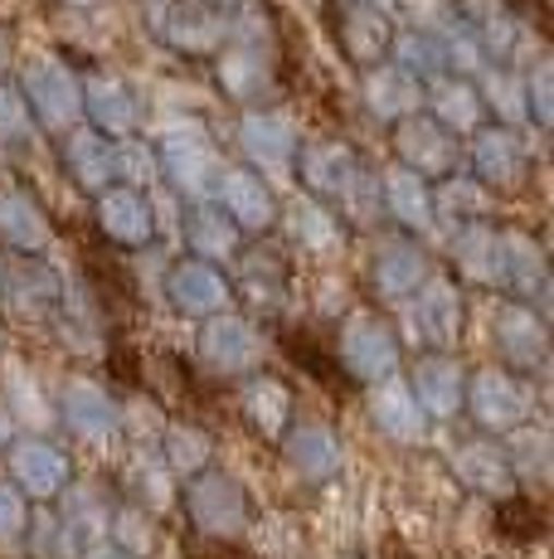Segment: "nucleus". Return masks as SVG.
<instances>
[{"mask_svg":"<svg viewBox=\"0 0 554 559\" xmlns=\"http://www.w3.org/2000/svg\"><path fill=\"white\" fill-rule=\"evenodd\" d=\"M180 507H185L190 525H195L205 540H243L253 525V491L243 487L233 472H219L215 462L209 467H200L195 477L180 481Z\"/></svg>","mask_w":554,"mask_h":559,"instance_id":"obj_1","label":"nucleus"},{"mask_svg":"<svg viewBox=\"0 0 554 559\" xmlns=\"http://www.w3.org/2000/svg\"><path fill=\"white\" fill-rule=\"evenodd\" d=\"M399 346H419V350H457L467 326V297L457 287V277L429 273L419 283V293L404 297L399 307Z\"/></svg>","mask_w":554,"mask_h":559,"instance_id":"obj_2","label":"nucleus"},{"mask_svg":"<svg viewBox=\"0 0 554 559\" xmlns=\"http://www.w3.org/2000/svg\"><path fill=\"white\" fill-rule=\"evenodd\" d=\"M336 370L350 374L356 384L385 380V374L404 370V346L399 331L385 311L375 307H350L336 326Z\"/></svg>","mask_w":554,"mask_h":559,"instance_id":"obj_3","label":"nucleus"},{"mask_svg":"<svg viewBox=\"0 0 554 559\" xmlns=\"http://www.w3.org/2000/svg\"><path fill=\"white\" fill-rule=\"evenodd\" d=\"M462 414L472 418L477 433L506 438L510 428H520L535 414V394H530L526 374L506 370V365H482V370H467Z\"/></svg>","mask_w":554,"mask_h":559,"instance_id":"obj_4","label":"nucleus"},{"mask_svg":"<svg viewBox=\"0 0 554 559\" xmlns=\"http://www.w3.org/2000/svg\"><path fill=\"white\" fill-rule=\"evenodd\" d=\"M268 360V336H263L258 317L249 311H219V317L200 321V365L219 380H243V374L263 370Z\"/></svg>","mask_w":554,"mask_h":559,"instance_id":"obj_5","label":"nucleus"},{"mask_svg":"<svg viewBox=\"0 0 554 559\" xmlns=\"http://www.w3.org/2000/svg\"><path fill=\"white\" fill-rule=\"evenodd\" d=\"M233 302H243L249 317H273V311L287 307V293H292V258L287 249L263 239H243V249L233 253Z\"/></svg>","mask_w":554,"mask_h":559,"instance_id":"obj_6","label":"nucleus"},{"mask_svg":"<svg viewBox=\"0 0 554 559\" xmlns=\"http://www.w3.org/2000/svg\"><path fill=\"white\" fill-rule=\"evenodd\" d=\"M69 283L45 253H15L0 263V311L15 321H55Z\"/></svg>","mask_w":554,"mask_h":559,"instance_id":"obj_7","label":"nucleus"},{"mask_svg":"<svg viewBox=\"0 0 554 559\" xmlns=\"http://www.w3.org/2000/svg\"><path fill=\"white\" fill-rule=\"evenodd\" d=\"M5 477L15 481L35 507H45V501H55L73 481V457L45 433H15L5 443Z\"/></svg>","mask_w":554,"mask_h":559,"instance_id":"obj_8","label":"nucleus"},{"mask_svg":"<svg viewBox=\"0 0 554 559\" xmlns=\"http://www.w3.org/2000/svg\"><path fill=\"white\" fill-rule=\"evenodd\" d=\"M161 297L180 317L190 321H205V317H219V311L233 307V283H229V267L209 263V258H176L161 277Z\"/></svg>","mask_w":554,"mask_h":559,"instance_id":"obj_9","label":"nucleus"},{"mask_svg":"<svg viewBox=\"0 0 554 559\" xmlns=\"http://www.w3.org/2000/svg\"><path fill=\"white\" fill-rule=\"evenodd\" d=\"M297 160V176H302L306 195L332 204L340 214H356L360 204V180H365V160H360L350 146H336V142H316L306 146Z\"/></svg>","mask_w":554,"mask_h":559,"instance_id":"obj_10","label":"nucleus"},{"mask_svg":"<svg viewBox=\"0 0 554 559\" xmlns=\"http://www.w3.org/2000/svg\"><path fill=\"white\" fill-rule=\"evenodd\" d=\"M429 273H433V263H429V253H423V243L413 239V234L394 229L389 239H380L375 249H370L365 287H370V297H375L380 307H399L404 297L419 293V283Z\"/></svg>","mask_w":554,"mask_h":559,"instance_id":"obj_11","label":"nucleus"},{"mask_svg":"<svg viewBox=\"0 0 554 559\" xmlns=\"http://www.w3.org/2000/svg\"><path fill=\"white\" fill-rule=\"evenodd\" d=\"M492 336H496L501 365L516 370V374H526V380L550 365V321H545L540 307L506 297L492 317Z\"/></svg>","mask_w":554,"mask_h":559,"instance_id":"obj_12","label":"nucleus"},{"mask_svg":"<svg viewBox=\"0 0 554 559\" xmlns=\"http://www.w3.org/2000/svg\"><path fill=\"white\" fill-rule=\"evenodd\" d=\"M55 418L73 438H83V443H108V438H117L127 428L122 404L108 394V384L88 380V374H73V380L59 384Z\"/></svg>","mask_w":554,"mask_h":559,"instance_id":"obj_13","label":"nucleus"},{"mask_svg":"<svg viewBox=\"0 0 554 559\" xmlns=\"http://www.w3.org/2000/svg\"><path fill=\"white\" fill-rule=\"evenodd\" d=\"M93 224H98L103 239L122 253H146L156 243V210L142 186H122V180H117V186L98 190Z\"/></svg>","mask_w":554,"mask_h":559,"instance_id":"obj_14","label":"nucleus"},{"mask_svg":"<svg viewBox=\"0 0 554 559\" xmlns=\"http://www.w3.org/2000/svg\"><path fill=\"white\" fill-rule=\"evenodd\" d=\"M447 472H453L467 491H477V497H486V501H501V497H510V491H520V477H516V467H510L506 443L492 433H472L447 448Z\"/></svg>","mask_w":554,"mask_h":559,"instance_id":"obj_15","label":"nucleus"},{"mask_svg":"<svg viewBox=\"0 0 554 559\" xmlns=\"http://www.w3.org/2000/svg\"><path fill=\"white\" fill-rule=\"evenodd\" d=\"M277 453L282 462L306 481V487H332L346 472V443L332 424H287V433L277 438Z\"/></svg>","mask_w":554,"mask_h":559,"instance_id":"obj_16","label":"nucleus"},{"mask_svg":"<svg viewBox=\"0 0 554 559\" xmlns=\"http://www.w3.org/2000/svg\"><path fill=\"white\" fill-rule=\"evenodd\" d=\"M409 390L419 400L429 424H447L462 414V384H467V365L453 350H419V360L409 365Z\"/></svg>","mask_w":554,"mask_h":559,"instance_id":"obj_17","label":"nucleus"},{"mask_svg":"<svg viewBox=\"0 0 554 559\" xmlns=\"http://www.w3.org/2000/svg\"><path fill=\"white\" fill-rule=\"evenodd\" d=\"M501 293L540 311L550 307V258L535 234L501 229Z\"/></svg>","mask_w":554,"mask_h":559,"instance_id":"obj_18","label":"nucleus"},{"mask_svg":"<svg viewBox=\"0 0 554 559\" xmlns=\"http://www.w3.org/2000/svg\"><path fill=\"white\" fill-rule=\"evenodd\" d=\"M215 204L239 224L243 239H263V234H273L277 219H282L273 186L258 176V170H224L219 186H215Z\"/></svg>","mask_w":554,"mask_h":559,"instance_id":"obj_19","label":"nucleus"},{"mask_svg":"<svg viewBox=\"0 0 554 559\" xmlns=\"http://www.w3.org/2000/svg\"><path fill=\"white\" fill-rule=\"evenodd\" d=\"M365 408H370V424H375L389 443L413 448V443H423V438H429V418H423L419 400H413L404 370L385 374V380H370L365 384Z\"/></svg>","mask_w":554,"mask_h":559,"instance_id":"obj_20","label":"nucleus"},{"mask_svg":"<svg viewBox=\"0 0 554 559\" xmlns=\"http://www.w3.org/2000/svg\"><path fill=\"white\" fill-rule=\"evenodd\" d=\"M447 258H453V273L462 277L467 287L501 293V229L496 224H486V219L457 224L453 243H447Z\"/></svg>","mask_w":554,"mask_h":559,"instance_id":"obj_21","label":"nucleus"},{"mask_svg":"<svg viewBox=\"0 0 554 559\" xmlns=\"http://www.w3.org/2000/svg\"><path fill=\"white\" fill-rule=\"evenodd\" d=\"M239 408H243V424L258 438H268V443H277L287 433V424L297 418L292 390L282 384V374H268V370H253L239 380Z\"/></svg>","mask_w":554,"mask_h":559,"instance_id":"obj_22","label":"nucleus"},{"mask_svg":"<svg viewBox=\"0 0 554 559\" xmlns=\"http://www.w3.org/2000/svg\"><path fill=\"white\" fill-rule=\"evenodd\" d=\"M380 210L394 219V229L413 234V239L429 234L433 219H438V210H433V186L409 166L385 170V180H380Z\"/></svg>","mask_w":554,"mask_h":559,"instance_id":"obj_23","label":"nucleus"},{"mask_svg":"<svg viewBox=\"0 0 554 559\" xmlns=\"http://www.w3.org/2000/svg\"><path fill=\"white\" fill-rule=\"evenodd\" d=\"M49 243H55V224H49L45 204L20 186H0V249L49 253Z\"/></svg>","mask_w":554,"mask_h":559,"instance_id":"obj_24","label":"nucleus"},{"mask_svg":"<svg viewBox=\"0 0 554 559\" xmlns=\"http://www.w3.org/2000/svg\"><path fill=\"white\" fill-rule=\"evenodd\" d=\"M394 146H399V166L419 170L423 180H443V176H453V166H457L453 132L438 122H423V117H409V122L399 127V136H394Z\"/></svg>","mask_w":554,"mask_h":559,"instance_id":"obj_25","label":"nucleus"},{"mask_svg":"<svg viewBox=\"0 0 554 559\" xmlns=\"http://www.w3.org/2000/svg\"><path fill=\"white\" fill-rule=\"evenodd\" d=\"M112 507H117V501L98 487V481H79V477H73L69 487H63L59 497H55V511L63 515V525L73 531V540H79V545L108 540Z\"/></svg>","mask_w":554,"mask_h":559,"instance_id":"obj_26","label":"nucleus"},{"mask_svg":"<svg viewBox=\"0 0 554 559\" xmlns=\"http://www.w3.org/2000/svg\"><path fill=\"white\" fill-rule=\"evenodd\" d=\"M122 491H127V501H136V507L161 515V511L176 507L180 477L166 467L156 448H136V453L122 462Z\"/></svg>","mask_w":554,"mask_h":559,"instance_id":"obj_27","label":"nucleus"},{"mask_svg":"<svg viewBox=\"0 0 554 559\" xmlns=\"http://www.w3.org/2000/svg\"><path fill=\"white\" fill-rule=\"evenodd\" d=\"M161 166H166L170 186H176L180 195H190V200H205L209 190L219 186V176H224L215 152H209L200 136H176V142H166Z\"/></svg>","mask_w":554,"mask_h":559,"instance_id":"obj_28","label":"nucleus"},{"mask_svg":"<svg viewBox=\"0 0 554 559\" xmlns=\"http://www.w3.org/2000/svg\"><path fill=\"white\" fill-rule=\"evenodd\" d=\"M287 234H292V249H302L312 258H332L346 249V224H340V214L312 195L287 210Z\"/></svg>","mask_w":554,"mask_h":559,"instance_id":"obj_29","label":"nucleus"},{"mask_svg":"<svg viewBox=\"0 0 554 559\" xmlns=\"http://www.w3.org/2000/svg\"><path fill=\"white\" fill-rule=\"evenodd\" d=\"M472 170L486 190H520L530 176V160L510 132H482L472 146Z\"/></svg>","mask_w":554,"mask_h":559,"instance_id":"obj_30","label":"nucleus"},{"mask_svg":"<svg viewBox=\"0 0 554 559\" xmlns=\"http://www.w3.org/2000/svg\"><path fill=\"white\" fill-rule=\"evenodd\" d=\"M185 249L195 258H209V263L229 267L233 253L243 249V234H239V224L219 210V204L200 200L195 210H190V219H185Z\"/></svg>","mask_w":554,"mask_h":559,"instance_id":"obj_31","label":"nucleus"},{"mask_svg":"<svg viewBox=\"0 0 554 559\" xmlns=\"http://www.w3.org/2000/svg\"><path fill=\"white\" fill-rule=\"evenodd\" d=\"M63 166H69V176L79 180L88 195L117 186V152L108 146L103 132H73L69 142H63Z\"/></svg>","mask_w":554,"mask_h":559,"instance_id":"obj_32","label":"nucleus"},{"mask_svg":"<svg viewBox=\"0 0 554 559\" xmlns=\"http://www.w3.org/2000/svg\"><path fill=\"white\" fill-rule=\"evenodd\" d=\"M156 453H161L166 467L176 472L180 481H185V477H195L200 467H209V462H215V438H209L200 424H185V418H176V424L161 428V443H156Z\"/></svg>","mask_w":554,"mask_h":559,"instance_id":"obj_33","label":"nucleus"},{"mask_svg":"<svg viewBox=\"0 0 554 559\" xmlns=\"http://www.w3.org/2000/svg\"><path fill=\"white\" fill-rule=\"evenodd\" d=\"M25 555L29 559H79L83 545L73 540V531L63 525V515L55 511V501H45V507L29 511V525H25Z\"/></svg>","mask_w":554,"mask_h":559,"instance_id":"obj_34","label":"nucleus"},{"mask_svg":"<svg viewBox=\"0 0 554 559\" xmlns=\"http://www.w3.org/2000/svg\"><path fill=\"white\" fill-rule=\"evenodd\" d=\"M243 156L253 160L258 170H287L292 166V132H287V122H277V117H258V122L243 127Z\"/></svg>","mask_w":554,"mask_h":559,"instance_id":"obj_35","label":"nucleus"},{"mask_svg":"<svg viewBox=\"0 0 554 559\" xmlns=\"http://www.w3.org/2000/svg\"><path fill=\"white\" fill-rule=\"evenodd\" d=\"M501 443H506L510 467H516L520 481H545V477H550V433H545V428H535V424L526 418V424L510 428Z\"/></svg>","mask_w":554,"mask_h":559,"instance_id":"obj_36","label":"nucleus"},{"mask_svg":"<svg viewBox=\"0 0 554 559\" xmlns=\"http://www.w3.org/2000/svg\"><path fill=\"white\" fill-rule=\"evenodd\" d=\"M108 540L112 545H122L127 555H136V559H146L156 550V511H146V507H136V501H117L112 507V525H108Z\"/></svg>","mask_w":554,"mask_h":559,"instance_id":"obj_37","label":"nucleus"},{"mask_svg":"<svg viewBox=\"0 0 554 559\" xmlns=\"http://www.w3.org/2000/svg\"><path fill=\"white\" fill-rule=\"evenodd\" d=\"M5 404H10V414H15V424H25L29 433H39L45 424H55V400L39 394V384H35V374L29 370H10Z\"/></svg>","mask_w":554,"mask_h":559,"instance_id":"obj_38","label":"nucleus"},{"mask_svg":"<svg viewBox=\"0 0 554 559\" xmlns=\"http://www.w3.org/2000/svg\"><path fill=\"white\" fill-rule=\"evenodd\" d=\"M433 210L447 214V219L467 224V219H492V190L482 180H443V190L433 195Z\"/></svg>","mask_w":554,"mask_h":559,"instance_id":"obj_39","label":"nucleus"},{"mask_svg":"<svg viewBox=\"0 0 554 559\" xmlns=\"http://www.w3.org/2000/svg\"><path fill=\"white\" fill-rule=\"evenodd\" d=\"M496 525H501V535H510V540H540L545 511H540L526 491H510V497L496 501Z\"/></svg>","mask_w":554,"mask_h":559,"instance_id":"obj_40","label":"nucleus"},{"mask_svg":"<svg viewBox=\"0 0 554 559\" xmlns=\"http://www.w3.org/2000/svg\"><path fill=\"white\" fill-rule=\"evenodd\" d=\"M29 511H35V501H29L25 491L5 477V472H0V545H20V540H25Z\"/></svg>","mask_w":554,"mask_h":559,"instance_id":"obj_41","label":"nucleus"},{"mask_svg":"<svg viewBox=\"0 0 554 559\" xmlns=\"http://www.w3.org/2000/svg\"><path fill=\"white\" fill-rule=\"evenodd\" d=\"M25 107H20V98H10L5 88H0V142H10V136H25Z\"/></svg>","mask_w":554,"mask_h":559,"instance_id":"obj_42","label":"nucleus"},{"mask_svg":"<svg viewBox=\"0 0 554 559\" xmlns=\"http://www.w3.org/2000/svg\"><path fill=\"white\" fill-rule=\"evenodd\" d=\"M79 559H136V555H127L122 545H112V540H93V545H83Z\"/></svg>","mask_w":554,"mask_h":559,"instance_id":"obj_43","label":"nucleus"},{"mask_svg":"<svg viewBox=\"0 0 554 559\" xmlns=\"http://www.w3.org/2000/svg\"><path fill=\"white\" fill-rule=\"evenodd\" d=\"M20 433V424H15V414H10V404H5V394H0V453H5V443Z\"/></svg>","mask_w":554,"mask_h":559,"instance_id":"obj_44","label":"nucleus"},{"mask_svg":"<svg viewBox=\"0 0 554 559\" xmlns=\"http://www.w3.org/2000/svg\"><path fill=\"white\" fill-rule=\"evenodd\" d=\"M0 253H5V249H0ZM0 263H5V258H0Z\"/></svg>","mask_w":554,"mask_h":559,"instance_id":"obj_45","label":"nucleus"},{"mask_svg":"<svg viewBox=\"0 0 554 559\" xmlns=\"http://www.w3.org/2000/svg\"><path fill=\"white\" fill-rule=\"evenodd\" d=\"M0 341H5V336H0Z\"/></svg>","mask_w":554,"mask_h":559,"instance_id":"obj_46","label":"nucleus"}]
</instances>
